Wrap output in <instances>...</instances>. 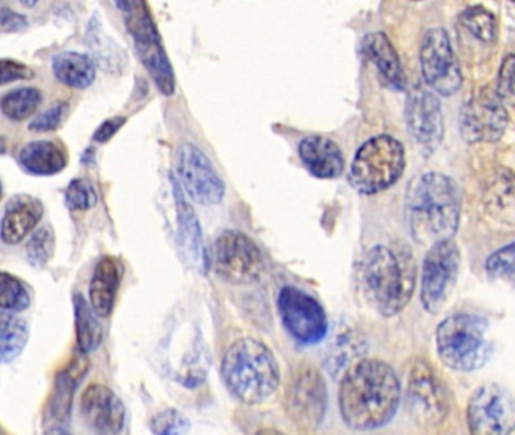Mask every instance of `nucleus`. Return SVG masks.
Instances as JSON below:
<instances>
[{"label":"nucleus","mask_w":515,"mask_h":435,"mask_svg":"<svg viewBox=\"0 0 515 435\" xmlns=\"http://www.w3.org/2000/svg\"><path fill=\"white\" fill-rule=\"evenodd\" d=\"M402 387L386 361L366 358L343 375L339 407L343 422L358 431L383 428L398 413Z\"/></svg>","instance_id":"f257e3e1"},{"label":"nucleus","mask_w":515,"mask_h":435,"mask_svg":"<svg viewBox=\"0 0 515 435\" xmlns=\"http://www.w3.org/2000/svg\"><path fill=\"white\" fill-rule=\"evenodd\" d=\"M405 213L414 241L422 245L452 241L461 216L457 183L441 173L420 174L405 195Z\"/></svg>","instance_id":"f03ea898"},{"label":"nucleus","mask_w":515,"mask_h":435,"mask_svg":"<svg viewBox=\"0 0 515 435\" xmlns=\"http://www.w3.org/2000/svg\"><path fill=\"white\" fill-rule=\"evenodd\" d=\"M416 262L405 245H377L361 263V289L367 304L384 318L399 315L416 289Z\"/></svg>","instance_id":"7ed1b4c3"},{"label":"nucleus","mask_w":515,"mask_h":435,"mask_svg":"<svg viewBox=\"0 0 515 435\" xmlns=\"http://www.w3.org/2000/svg\"><path fill=\"white\" fill-rule=\"evenodd\" d=\"M221 375L229 392L247 405L268 401L280 386L274 352L253 337L236 340L224 354Z\"/></svg>","instance_id":"20e7f679"},{"label":"nucleus","mask_w":515,"mask_h":435,"mask_svg":"<svg viewBox=\"0 0 515 435\" xmlns=\"http://www.w3.org/2000/svg\"><path fill=\"white\" fill-rule=\"evenodd\" d=\"M488 321L472 313H455L441 321L435 331L438 357L448 368L475 372L491 357Z\"/></svg>","instance_id":"39448f33"},{"label":"nucleus","mask_w":515,"mask_h":435,"mask_svg":"<svg viewBox=\"0 0 515 435\" xmlns=\"http://www.w3.org/2000/svg\"><path fill=\"white\" fill-rule=\"evenodd\" d=\"M405 150L398 139L378 135L361 145L349 171V182L363 195H375L395 185L405 170Z\"/></svg>","instance_id":"423d86ee"},{"label":"nucleus","mask_w":515,"mask_h":435,"mask_svg":"<svg viewBox=\"0 0 515 435\" xmlns=\"http://www.w3.org/2000/svg\"><path fill=\"white\" fill-rule=\"evenodd\" d=\"M117 7L123 10L127 31L132 35L136 52L149 70L156 87L164 96H173L176 90L173 67L162 46L161 35L149 8L144 2H121Z\"/></svg>","instance_id":"0eeeda50"},{"label":"nucleus","mask_w":515,"mask_h":435,"mask_svg":"<svg viewBox=\"0 0 515 435\" xmlns=\"http://www.w3.org/2000/svg\"><path fill=\"white\" fill-rule=\"evenodd\" d=\"M460 268V248L454 241L438 242L429 248L420 278V303L426 312L437 315L445 309L457 286Z\"/></svg>","instance_id":"6e6552de"},{"label":"nucleus","mask_w":515,"mask_h":435,"mask_svg":"<svg viewBox=\"0 0 515 435\" xmlns=\"http://www.w3.org/2000/svg\"><path fill=\"white\" fill-rule=\"evenodd\" d=\"M210 265L216 275L233 284L253 283L266 268L260 248L238 230H227L216 238Z\"/></svg>","instance_id":"1a4fd4ad"},{"label":"nucleus","mask_w":515,"mask_h":435,"mask_svg":"<svg viewBox=\"0 0 515 435\" xmlns=\"http://www.w3.org/2000/svg\"><path fill=\"white\" fill-rule=\"evenodd\" d=\"M470 435H512L515 431V398L496 383L482 384L467 404Z\"/></svg>","instance_id":"9d476101"},{"label":"nucleus","mask_w":515,"mask_h":435,"mask_svg":"<svg viewBox=\"0 0 515 435\" xmlns=\"http://www.w3.org/2000/svg\"><path fill=\"white\" fill-rule=\"evenodd\" d=\"M277 309L287 333L303 345H316L327 337V313L306 290L284 286L278 294Z\"/></svg>","instance_id":"9b49d317"},{"label":"nucleus","mask_w":515,"mask_h":435,"mask_svg":"<svg viewBox=\"0 0 515 435\" xmlns=\"http://www.w3.org/2000/svg\"><path fill=\"white\" fill-rule=\"evenodd\" d=\"M420 67L426 87L449 97L463 85L460 64L452 49L451 38L443 28H431L423 35Z\"/></svg>","instance_id":"f8f14e48"},{"label":"nucleus","mask_w":515,"mask_h":435,"mask_svg":"<svg viewBox=\"0 0 515 435\" xmlns=\"http://www.w3.org/2000/svg\"><path fill=\"white\" fill-rule=\"evenodd\" d=\"M408 401L417 419L438 425L451 411V392L434 366L426 360L414 361L408 375Z\"/></svg>","instance_id":"ddd939ff"},{"label":"nucleus","mask_w":515,"mask_h":435,"mask_svg":"<svg viewBox=\"0 0 515 435\" xmlns=\"http://www.w3.org/2000/svg\"><path fill=\"white\" fill-rule=\"evenodd\" d=\"M177 177L186 195L203 206L221 203L226 195V185L212 162L189 142L180 145L177 152Z\"/></svg>","instance_id":"4468645a"},{"label":"nucleus","mask_w":515,"mask_h":435,"mask_svg":"<svg viewBox=\"0 0 515 435\" xmlns=\"http://www.w3.org/2000/svg\"><path fill=\"white\" fill-rule=\"evenodd\" d=\"M509 124L506 112L496 90L482 88L461 109L460 130L469 144L497 142L505 135Z\"/></svg>","instance_id":"2eb2a0df"},{"label":"nucleus","mask_w":515,"mask_h":435,"mask_svg":"<svg viewBox=\"0 0 515 435\" xmlns=\"http://www.w3.org/2000/svg\"><path fill=\"white\" fill-rule=\"evenodd\" d=\"M405 124L420 147V152L431 156L440 147L445 135V123L440 100L434 91L423 85H414L405 102Z\"/></svg>","instance_id":"dca6fc26"},{"label":"nucleus","mask_w":515,"mask_h":435,"mask_svg":"<svg viewBox=\"0 0 515 435\" xmlns=\"http://www.w3.org/2000/svg\"><path fill=\"white\" fill-rule=\"evenodd\" d=\"M81 414L99 435H118L126 423V407L117 393L103 384H91L81 398Z\"/></svg>","instance_id":"f3484780"},{"label":"nucleus","mask_w":515,"mask_h":435,"mask_svg":"<svg viewBox=\"0 0 515 435\" xmlns=\"http://www.w3.org/2000/svg\"><path fill=\"white\" fill-rule=\"evenodd\" d=\"M327 389L316 369L301 368L293 375L287 390L290 410L304 422L319 423L327 410Z\"/></svg>","instance_id":"a211bd4d"},{"label":"nucleus","mask_w":515,"mask_h":435,"mask_svg":"<svg viewBox=\"0 0 515 435\" xmlns=\"http://www.w3.org/2000/svg\"><path fill=\"white\" fill-rule=\"evenodd\" d=\"M174 200L177 212V245L180 254L189 266L204 274L210 266L209 257L204 248L203 233L197 215L183 194L182 186L174 180Z\"/></svg>","instance_id":"6ab92c4d"},{"label":"nucleus","mask_w":515,"mask_h":435,"mask_svg":"<svg viewBox=\"0 0 515 435\" xmlns=\"http://www.w3.org/2000/svg\"><path fill=\"white\" fill-rule=\"evenodd\" d=\"M44 206L29 194L14 195L5 204L2 218V241L8 245L20 244L43 218Z\"/></svg>","instance_id":"aec40b11"},{"label":"nucleus","mask_w":515,"mask_h":435,"mask_svg":"<svg viewBox=\"0 0 515 435\" xmlns=\"http://www.w3.org/2000/svg\"><path fill=\"white\" fill-rule=\"evenodd\" d=\"M298 153L304 167L318 179H336L345 170L342 150L325 136H307L300 142Z\"/></svg>","instance_id":"412c9836"},{"label":"nucleus","mask_w":515,"mask_h":435,"mask_svg":"<svg viewBox=\"0 0 515 435\" xmlns=\"http://www.w3.org/2000/svg\"><path fill=\"white\" fill-rule=\"evenodd\" d=\"M361 50L393 88L399 91L407 88V76L402 68L401 58L386 34L383 32L367 34L361 43Z\"/></svg>","instance_id":"4be33fe9"},{"label":"nucleus","mask_w":515,"mask_h":435,"mask_svg":"<svg viewBox=\"0 0 515 435\" xmlns=\"http://www.w3.org/2000/svg\"><path fill=\"white\" fill-rule=\"evenodd\" d=\"M121 266L114 257H103L94 268L90 281V304L99 318H108L117 301Z\"/></svg>","instance_id":"5701e85b"},{"label":"nucleus","mask_w":515,"mask_h":435,"mask_svg":"<svg viewBox=\"0 0 515 435\" xmlns=\"http://www.w3.org/2000/svg\"><path fill=\"white\" fill-rule=\"evenodd\" d=\"M19 162L23 170L34 176H53L64 170L67 153L58 142L34 141L20 150Z\"/></svg>","instance_id":"b1692460"},{"label":"nucleus","mask_w":515,"mask_h":435,"mask_svg":"<svg viewBox=\"0 0 515 435\" xmlns=\"http://www.w3.org/2000/svg\"><path fill=\"white\" fill-rule=\"evenodd\" d=\"M52 68L59 82L76 90H85L96 79V65L85 53H58L53 58Z\"/></svg>","instance_id":"393cba45"},{"label":"nucleus","mask_w":515,"mask_h":435,"mask_svg":"<svg viewBox=\"0 0 515 435\" xmlns=\"http://www.w3.org/2000/svg\"><path fill=\"white\" fill-rule=\"evenodd\" d=\"M87 371L88 360L85 358V352H82L81 355H76L71 365L56 378L52 398H50V411L56 419H67L76 386L81 383Z\"/></svg>","instance_id":"a878e982"},{"label":"nucleus","mask_w":515,"mask_h":435,"mask_svg":"<svg viewBox=\"0 0 515 435\" xmlns=\"http://www.w3.org/2000/svg\"><path fill=\"white\" fill-rule=\"evenodd\" d=\"M75 306L76 337H78L79 351H96L103 339V328L97 319V313L81 294L73 297Z\"/></svg>","instance_id":"bb28decb"},{"label":"nucleus","mask_w":515,"mask_h":435,"mask_svg":"<svg viewBox=\"0 0 515 435\" xmlns=\"http://www.w3.org/2000/svg\"><path fill=\"white\" fill-rule=\"evenodd\" d=\"M29 339L28 324L16 315L4 312L0 318V357L11 363L20 357Z\"/></svg>","instance_id":"cd10ccee"},{"label":"nucleus","mask_w":515,"mask_h":435,"mask_svg":"<svg viewBox=\"0 0 515 435\" xmlns=\"http://www.w3.org/2000/svg\"><path fill=\"white\" fill-rule=\"evenodd\" d=\"M43 102L40 90L37 88L23 87L10 91L2 97L0 108L5 117L13 121H23L31 117Z\"/></svg>","instance_id":"c85d7f7f"},{"label":"nucleus","mask_w":515,"mask_h":435,"mask_svg":"<svg viewBox=\"0 0 515 435\" xmlns=\"http://www.w3.org/2000/svg\"><path fill=\"white\" fill-rule=\"evenodd\" d=\"M460 22L478 40L484 41V43L496 41L497 32H499L496 17L482 5H475V7L464 10L460 16Z\"/></svg>","instance_id":"c756f323"},{"label":"nucleus","mask_w":515,"mask_h":435,"mask_svg":"<svg viewBox=\"0 0 515 435\" xmlns=\"http://www.w3.org/2000/svg\"><path fill=\"white\" fill-rule=\"evenodd\" d=\"M29 304H31V295L25 284L14 275L2 272L0 274V307L2 310L11 313L23 312L28 309Z\"/></svg>","instance_id":"7c9ffc66"},{"label":"nucleus","mask_w":515,"mask_h":435,"mask_svg":"<svg viewBox=\"0 0 515 435\" xmlns=\"http://www.w3.org/2000/svg\"><path fill=\"white\" fill-rule=\"evenodd\" d=\"M149 426L155 435H186L191 429L188 417L176 408L159 411L150 419Z\"/></svg>","instance_id":"2f4dec72"},{"label":"nucleus","mask_w":515,"mask_h":435,"mask_svg":"<svg viewBox=\"0 0 515 435\" xmlns=\"http://www.w3.org/2000/svg\"><path fill=\"white\" fill-rule=\"evenodd\" d=\"M55 250V235L52 227L44 226L38 229L26 245L28 260L34 266H44L52 257Z\"/></svg>","instance_id":"473e14b6"},{"label":"nucleus","mask_w":515,"mask_h":435,"mask_svg":"<svg viewBox=\"0 0 515 435\" xmlns=\"http://www.w3.org/2000/svg\"><path fill=\"white\" fill-rule=\"evenodd\" d=\"M485 271L491 278H500V280L515 278V241L491 254L485 260Z\"/></svg>","instance_id":"72a5a7b5"},{"label":"nucleus","mask_w":515,"mask_h":435,"mask_svg":"<svg viewBox=\"0 0 515 435\" xmlns=\"http://www.w3.org/2000/svg\"><path fill=\"white\" fill-rule=\"evenodd\" d=\"M65 203L73 210H88L97 204V192L88 180L76 179L65 191Z\"/></svg>","instance_id":"f704fd0d"},{"label":"nucleus","mask_w":515,"mask_h":435,"mask_svg":"<svg viewBox=\"0 0 515 435\" xmlns=\"http://www.w3.org/2000/svg\"><path fill=\"white\" fill-rule=\"evenodd\" d=\"M496 93L503 103L515 106V55H508L503 59L497 78Z\"/></svg>","instance_id":"c9c22d12"},{"label":"nucleus","mask_w":515,"mask_h":435,"mask_svg":"<svg viewBox=\"0 0 515 435\" xmlns=\"http://www.w3.org/2000/svg\"><path fill=\"white\" fill-rule=\"evenodd\" d=\"M68 109L70 106L67 102L55 103L47 111L37 115V118L29 124V129L37 130V132H52V130L58 129L67 117Z\"/></svg>","instance_id":"e433bc0d"},{"label":"nucleus","mask_w":515,"mask_h":435,"mask_svg":"<svg viewBox=\"0 0 515 435\" xmlns=\"http://www.w3.org/2000/svg\"><path fill=\"white\" fill-rule=\"evenodd\" d=\"M493 206L502 210V215L509 213V218L514 220L512 209L515 213V177L508 176V179L502 177V182H497L493 192Z\"/></svg>","instance_id":"4c0bfd02"},{"label":"nucleus","mask_w":515,"mask_h":435,"mask_svg":"<svg viewBox=\"0 0 515 435\" xmlns=\"http://www.w3.org/2000/svg\"><path fill=\"white\" fill-rule=\"evenodd\" d=\"M0 75H2L0 82L7 85L8 82L23 81V79L26 81V79L34 78V71L28 65L22 64L16 59H2Z\"/></svg>","instance_id":"58836bf2"},{"label":"nucleus","mask_w":515,"mask_h":435,"mask_svg":"<svg viewBox=\"0 0 515 435\" xmlns=\"http://www.w3.org/2000/svg\"><path fill=\"white\" fill-rule=\"evenodd\" d=\"M26 23H28V20H26V17L22 16V14L11 11L10 8L7 7L2 8V13H0L2 32L22 31V29L26 28Z\"/></svg>","instance_id":"ea45409f"},{"label":"nucleus","mask_w":515,"mask_h":435,"mask_svg":"<svg viewBox=\"0 0 515 435\" xmlns=\"http://www.w3.org/2000/svg\"><path fill=\"white\" fill-rule=\"evenodd\" d=\"M124 121H126V118L121 117H115L111 118V120H106L105 123L99 127V130H97L96 135H94V139H96L97 142L109 141V139H111L112 136L118 132V129L123 126Z\"/></svg>","instance_id":"a19ab883"},{"label":"nucleus","mask_w":515,"mask_h":435,"mask_svg":"<svg viewBox=\"0 0 515 435\" xmlns=\"http://www.w3.org/2000/svg\"><path fill=\"white\" fill-rule=\"evenodd\" d=\"M47 435H73L67 429L62 428V426H55V428H50V431L47 432Z\"/></svg>","instance_id":"79ce46f5"},{"label":"nucleus","mask_w":515,"mask_h":435,"mask_svg":"<svg viewBox=\"0 0 515 435\" xmlns=\"http://www.w3.org/2000/svg\"><path fill=\"white\" fill-rule=\"evenodd\" d=\"M256 435H284V434H283V432L278 431V429L265 428V429H260V431H257Z\"/></svg>","instance_id":"37998d69"}]
</instances>
